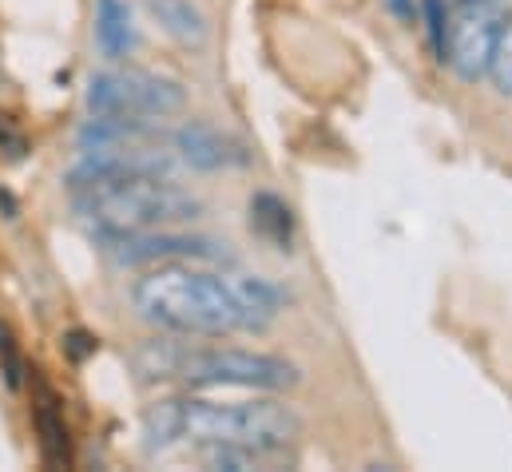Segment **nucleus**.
Segmentation results:
<instances>
[{
    "mask_svg": "<svg viewBox=\"0 0 512 472\" xmlns=\"http://www.w3.org/2000/svg\"><path fill=\"white\" fill-rule=\"evenodd\" d=\"M147 449H290L302 437V417L274 401H223V397H171L143 413Z\"/></svg>",
    "mask_w": 512,
    "mask_h": 472,
    "instance_id": "obj_1",
    "label": "nucleus"
},
{
    "mask_svg": "<svg viewBox=\"0 0 512 472\" xmlns=\"http://www.w3.org/2000/svg\"><path fill=\"white\" fill-rule=\"evenodd\" d=\"M131 302L143 322L179 338H227L247 330V310L231 274L191 262H159L135 286Z\"/></svg>",
    "mask_w": 512,
    "mask_h": 472,
    "instance_id": "obj_2",
    "label": "nucleus"
},
{
    "mask_svg": "<svg viewBox=\"0 0 512 472\" xmlns=\"http://www.w3.org/2000/svg\"><path fill=\"white\" fill-rule=\"evenodd\" d=\"M135 369L143 381H183L191 389H255L286 393L302 381L298 365L262 350H223V346H191L179 334L155 338L135 350Z\"/></svg>",
    "mask_w": 512,
    "mask_h": 472,
    "instance_id": "obj_3",
    "label": "nucleus"
},
{
    "mask_svg": "<svg viewBox=\"0 0 512 472\" xmlns=\"http://www.w3.org/2000/svg\"><path fill=\"white\" fill-rule=\"evenodd\" d=\"M68 187L96 235L167 231L203 219V203L171 175H72Z\"/></svg>",
    "mask_w": 512,
    "mask_h": 472,
    "instance_id": "obj_4",
    "label": "nucleus"
},
{
    "mask_svg": "<svg viewBox=\"0 0 512 472\" xmlns=\"http://www.w3.org/2000/svg\"><path fill=\"white\" fill-rule=\"evenodd\" d=\"M92 116L108 119H159L179 116L187 108V88L175 76L147 72V68H108L96 72L88 84Z\"/></svg>",
    "mask_w": 512,
    "mask_h": 472,
    "instance_id": "obj_5",
    "label": "nucleus"
},
{
    "mask_svg": "<svg viewBox=\"0 0 512 472\" xmlns=\"http://www.w3.org/2000/svg\"><path fill=\"white\" fill-rule=\"evenodd\" d=\"M501 24H505V12L493 8V0L461 4V12L449 16L445 60H449V68H453L465 84H477V80L489 76L493 48H497V36H501Z\"/></svg>",
    "mask_w": 512,
    "mask_h": 472,
    "instance_id": "obj_6",
    "label": "nucleus"
},
{
    "mask_svg": "<svg viewBox=\"0 0 512 472\" xmlns=\"http://www.w3.org/2000/svg\"><path fill=\"white\" fill-rule=\"evenodd\" d=\"M112 258L124 266H159V262H219L227 258V242L207 235H187L179 227L167 231H135V235H100Z\"/></svg>",
    "mask_w": 512,
    "mask_h": 472,
    "instance_id": "obj_7",
    "label": "nucleus"
},
{
    "mask_svg": "<svg viewBox=\"0 0 512 472\" xmlns=\"http://www.w3.org/2000/svg\"><path fill=\"white\" fill-rule=\"evenodd\" d=\"M171 155L195 171H235L251 163V151L243 139L203 123V119H187L183 127L171 131Z\"/></svg>",
    "mask_w": 512,
    "mask_h": 472,
    "instance_id": "obj_8",
    "label": "nucleus"
},
{
    "mask_svg": "<svg viewBox=\"0 0 512 472\" xmlns=\"http://www.w3.org/2000/svg\"><path fill=\"white\" fill-rule=\"evenodd\" d=\"M96 52L108 64H124L131 52L139 48V24L131 12V0H96Z\"/></svg>",
    "mask_w": 512,
    "mask_h": 472,
    "instance_id": "obj_9",
    "label": "nucleus"
},
{
    "mask_svg": "<svg viewBox=\"0 0 512 472\" xmlns=\"http://www.w3.org/2000/svg\"><path fill=\"white\" fill-rule=\"evenodd\" d=\"M155 20L159 28L183 44V48H203L207 44V16L195 8V0H139Z\"/></svg>",
    "mask_w": 512,
    "mask_h": 472,
    "instance_id": "obj_10",
    "label": "nucleus"
},
{
    "mask_svg": "<svg viewBox=\"0 0 512 472\" xmlns=\"http://www.w3.org/2000/svg\"><path fill=\"white\" fill-rule=\"evenodd\" d=\"M247 211H251V231L266 246H274V250H290L294 246V211H290V203H282L270 191H258V195H251Z\"/></svg>",
    "mask_w": 512,
    "mask_h": 472,
    "instance_id": "obj_11",
    "label": "nucleus"
},
{
    "mask_svg": "<svg viewBox=\"0 0 512 472\" xmlns=\"http://www.w3.org/2000/svg\"><path fill=\"white\" fill-rule=\"evenodd\" d=\"M231 282H235L239 302L247 310V330H266L278 318L282 302H286L282 290L274 282H266V278H255V274H231Z\"/></svg>",
    "mask_w": 512,
    "mask_h": 472,
    "instance_id": "obj_12",
    "label": "nucleus"
},
{
    "mask_svg": "<svg viewBox=\"0 0 512 472\" xmlns=\"http://www.w3.org/2000/svg\"><path fill=\"white\" fill-rule=\"evenodd\" d=\"M36 433H40V449L48 465H68V425L64 413L56 409L52 393H44V401L36 405Z\"/></svg>",
    "mask_w": 512,
    "mask_h": 472,
    "instance_id": "obj_13",
    "label": "nucleus"
},
{
    "mask_svg": "<svg viewBox=\"0 0 512 472\" xmlns=\"http://www.w3.org/2000/svg\"><path fill=\"white\" fill-rule=\"evenodd\" d=\"M489 80L501 96H512V16H505L497 48H493V64H489Z\"/></svg>",
    "mask_w": 512,
    "mask_h": 472,
    "instance_id": "obj_14",
    "label": "nucleus"
},
{
    "mask_svg": "<svg viewBox=\"0 0 512 472\" xmlns=\"http://www.w3.org/2000/svg\"><path fill=\"white\" fill-rule=\"evenodd\" d=\"M421 12H425V28H429V44L437 52V60H445V32H449V12L441 0H421Z\"/></svg>",
    "mask_w": 512,
    "mask_h": 472,
    "instance_id": "obj_15",
    "label": "nucleus"
},
{
    "mask_svg": "<svg viewBox=\"0 0 512 472\" xmlns=\"http://www.w3.org/2000/svg\"><path fill=\"white\" fill-rule=\"evenodd\" d=\"M0 369H4L8 385L16 389V385H20L24 365H20V354H16V342H12V330H8V326H0Z\"/></svg>",
    "mask_w": 512,
    "mask_h": 472,
    "instance_id": "obj_16",
    "label": "nucleus"
},
{
    "mask_svg": "<svg viewBox=\"0 0 512 472\" xmlns=\"http://www.w3.org/2000/svg\"><path fill=\"white\" fill-rule=\"evenodd\" d=\"M385 8H389L397 20H405V24H413V16H417V0H385Z\"/></svg>",
    "mask_w": 512,
    "mask_h": 472,
    "instance_id": "obj_17",
    "label": "nucleus"
},
{
    "mask_svg": "<svg viewBox=\"0 0 512 472\" xmlns=\"http://www.w3.org/2000/svg\"><path fill=\"white\" fill-rule=\"evenodd\" d=\"M461 4H473V0H461Z\"/></svg>",
    "mask_w": 512,
    "mask_h": 472,
    "instance_id": "obj_18",
    "label": "nucleus"
}]
</instances>
